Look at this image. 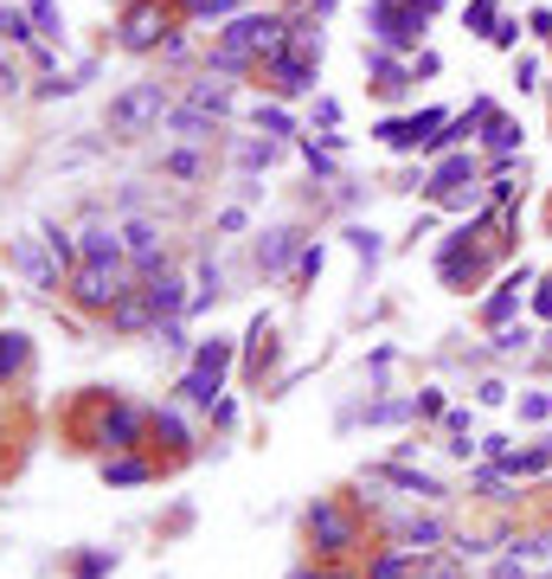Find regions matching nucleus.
Listing matches in <instances>:
<instances>
[{
    "instance_id": "nucleus-18",
    "label": "nucleus",
    "mask_w": 552,
    "mask_h": 579,
    "mask_svg": "<svg viewBox=\"0 0 552 579\" xmlns=\"http://www.w3.org/2000/svg\"><path fill=\"white\" fill-rule=\"evenodd\" d=\"M104 322H110V335H154V303H148L142 283H136V290H122Z\"/></svg>"
},
{
    "instance_id": "nucleus-8",
    "label": "nucleus",
    "mask_w": 552,
    "mask_h": 579,
    "mask_svg": "<svg viewBox=\"0 0 552 579\" xmlns=\"http://www.w3.org/2000/svg\"><path fill=\"white\" fill-rule=\"evenodd\" d=\"M7 270L26 283V290H39V297H52V290H65V265L52 258V245H45V232H20L13 245H7Z\"/></svg>"
},
{
    "instance_id": "nucleus-32",
    "label": "nucleus",
    "mask_w": 552,
    "mask_h": 579,
    "mask_svg": "<svg viewBox=\"0 0 552 579\" xmlns=\"http://www.w3.org/2000/svg\"><path fill=\"white\" fill-rule=\"evenodd\" d=\"M481 129H488L481 142H488V149H495V154H515V149H520V136H527V129H520L515 116H488Z\"/></svg>"
},
{
    "instance_id": "nucleus-31",
    "label": "nucleus",
    "mask_w": 552,
    "mask_h": 579,
    "mask_svg": "<svg viewBox=\"0 0 552 579\" xmlns=\"http://www.w3.org/2000/svg\"><path fill=\"white\" fill-rule=\"evenodd\" d=\"M527 347H540V335H533L527 322H508V329H488V354H527Z\"/></svg>"
},
{
    "instance_id": "nucleus-56",
    "label": "nucleus",
    "mask_w": 552,
    "mask_h": 579,
    "mask_svg": "<svg viewBox=\"0 0 552 579\" xmlns=\"http://www.w3.org/2000/svg\"><path fill=\"white\" fill-rule=\"evenodd\" d=\"M213 425H219V431H231V425H238V399H219V406H213Z\"/></svg>"
},
{
    "instance_id": "nucleus-24",
    "label": "nucleus",
    "mask_w": 552,
    "mask_h": 579,
    "mask_svg": "<svg viewBox=\"0 0 552 579\" xmlns=\"http://www.w3.org/2000/svg\"><path fill=\"white\" fill-rule=\"evenodd\" d=\"M411 567H418V554L392 547V540H372L367 560H360V579H411Z\"/></svg>"
},
{
    "instance_id": "nucleus-9",
    "label": "nucleus",
    "mask_w": 552,
    "mask_h": 579,
    "mask_svg": "<svg viewBox=\"0 0 552 579\" xmlns=\"http://www.w3.org/2000/svg\"><path fill=\"white\" fill-rule=\"evenodd\" d=\"M122 258L136 265V277H161L167 265V232H161V219H148V213H129L122 219Z\"/></svg>"
},
{
    "instance_id": "nucleus-47",
    "label": "nucleus",
    "mask_w": 552,
    "mask_h": 579,
    "mask_svg": "<svg viewBox=\"0 0 552 579\" xmlns=\"http://www.w3.org/2000/svg\"><path fill=\"white\" fill-rule=\"evenodd\" d=\"M488 579H533V567H527L520 554H508V547H501V554H495V567H488Z\"/></svg>"
},
{
    "instance_id": "nucleus-35",
    "label": "nucleus",
    "mask_w": 552,
    "mask_h": 579,
    "mask_svg": "<svg viewBox=\"0 0 552 579\" xmlns=\"http://www.w3.org/2000/svg\"><path fill=\"white\" fill-rule=\"evenodd\" d=\"M411 579H469V567H463V560L443 547V554H431V560H418V567H411Z\"/></svg>"
},
{
    "instance_id": "nucleus-27",
    "label": "nucleus",
    "mask_w": 552,
    "mask_h": 579,
    "mask_svg": "<svg viewBox=\"0 0 552 579\" xmlns=\"http://www.w3.org/2000/svg\"><path fill=\"white\" fill-rule=\"evenodd\" d=\"M167 136H181V142H206V136H219V122L213 116H199V110H186V104H174L167 110V122H161Z\"/></svg>"
},
{
    "instance_id": "nucleus-58",
    "label": "nucleus",
    "mask_w": 552,
    "mask_h": 579,
    "mask_svg": "<svg viewBox=\"0 0 552 579\" xmlns=\"http://www.w3.org/2000/svg\"><path fill=\"white\" fill-rule=\"evenodd\" d=\"M527 26H533V33H546V39H552V7H533V13H527Z\"/></svg>"
},
{
    "instance_id": "nucleus-7",
    "label": "nucleus",
    "mask_w": 552,
    "mask_h": 579,
    "mask_svg": "<svg viewBox=\"0 0 552 579\" xmlns=\"http://www.w3.org/2000/svg\"><path fill=\"white\" fill-rule=\"evenodd\" d=\"M174 26H181L174 0H129L122 20H116V45H122V52H161Z\"/></svg>"
},
{
    "instance_id": "nucleus-20",
    "label": "nucleus",
    "mask_w": 552,
    "mask_h": 579,
    "mask_svg": "<svg viewBox=\"0 0 552 579\" xmlns=\"http://www.w3.org/2000/svg\"><path fill=\"white\" fill-rule=\"evenodd\" d=\"M302 245H309V238H302L295 226H270L258 238V270H263V277H283V270L295 265V251H302Z\"/></svg>"
},
{
    "instance_id": "nucleus-5",
    "label": "nucleus",
    "mask_w": 552,
    "mask_h": 579,
    "mask_svg": "<svg viewBox=\"0 0 552 579\" xmlns=\"http://www.w3.org/2000/svg\"><path fill=\"white\" fill-rule=\"evenodd\" d=\"M443 13V0H372L367 7V33L372 45H386V52H418V39L424 26Z\"/></svg>"
},
{
    "instance_id": "nucleus-3",
    "label": "nucleus",
    "mask_w": 552,
    "mask_h": 579,
    "mask_svg": "<svg viewBox=\"0 0 552 579\" xmlns=\"http://www.w3.org/2000/svg\"><path fill=\"white\" fill-rule=\"evenodd\" d=\"M238 367V342L231 335H199L193 354H186V374L174 380V399L193 406V412H213L225 399V374Z\"/></svg>"
},
{
    "instance_id": "nucleus-42",
    "label": "nucleus",
    "mask_w": 552,
    "mask_h": 579,
    "mask_svg": "<svg viewBox=\"0 0 552 579\" xmlns=\"http://www.w3.org/2000/svg\"><path fill=\"white\" fill-rule=\"evenodd\" d=\"M322 258H328L322 245H302V251H295V265H290V277H295V283H315V277H322Z\"/></svg>"
},
{
    "instance_id": "nucleus-38",
    "label": "nucleus",
    "mask_w": 552,
    "mask_h": 579,
    "mask_svg": "<svg viewBox=\"0 0 552 579\" xmlns=\"http://www.w3.org/2000/svg\"><path fill=\"white\" fill-rule=\"evenodd\" d=\"M39 232H45V245H52V258L65 265V277H72V270H77V232H65V226H39Z\"/></svg>"
},
{
    "instance_id": "nucleus-39",
    "label": "nucleus",
    "mask_w": 552,
    "mask_h": 579,
    "mask_svg": "<svg viewBox=\"0 0 552 579\" xmlns=\"http://www.w3.org/2000/svg\"><path fill=\"white\" fill-rule=\"evenodd\" d=\"M258 136H277V142H283V136H295V116L283 110V104H258Z\"/></svg>"
},
{
    "instance_id": "nucleus-6",
    "label": "nucleus",
    "mask_w": 552,
    "mask_h": 579,
    "mask_svg": "<svg viewBox=\"0 0 552 579\" xmlns=\"http://www.w3.org/2000/svg\"><path fill=\"white\" fill-rule=\"evenodd\" d=\"M136 283H142L136 265H129V258H110V265H77L72 277H65V297H72L84 315H110V303L122 290H136Z\"/></svg>"
},
{
    "instance_id": "nucleus-12",
    "label": "nucleus",
    "mask_w": 552,
    "mask_h": 579,
    "mask_svg": "<svg viewBox=\"0 0 552 579\" xmlns=\"http://www.w3.org/2000/svg\"><path fill=\"white\" fill-rule=\"evenodd\" d=\"M527 290H533V270L520 265L508 283H495V290L481 297V309H476L481 329H508V322H520V303H527Z\"/></svg>"
},
{
    "instance_id": "nucleus-13",
    "label": "nucleus",
    "mask_w": 552,
    "mask_h": 579,
    "mask_svg": "<svg viewBox=\"0 0 552 579\" xmlns=\"http://www.w3.org/2000/svg\"><path fill=\"white\" fill-rule=\"evenodd\" d=\"M481 270H488V251H469V226L450 232V245L437 251V277L450 290H463V283H476Z\"/></svg>"
},
{
    "instance_id": "nucleus-60",
    "label": "nucleus",
    "mask_w": 552,
    "mask_h": 579,
    "mask_svg": "<svg viewBox=\"0 0 552 579\" xmlns=\"http://www.w3.org/2000/svg\"><path fill=\"white\" fill-rule=\"evenodd\" d=\"M0 444H7V412H0Z\"/></svg>"
},
{
    "instance_id": "nucleus-55",
    "label": "nucleus",
    "mask_w": 552,
    "mask_h": 579,
    "mask_svg": "<svg viewBox=\"0 0 552 579\" xmlns=\"http://www.w3.org/2000/svg\"><path fill=\"white\" fill-rule=\"evenodd\" d=\"M251 226V213H245V206H225L219 213V232H245Z\"/></svg>"
},
{
    "instance_id": "nucleus-57",
    "label": "nucleus",
    "mask_w": 552,
    "mask_h": 579,
    "mask_svg": "<svg viewBox=\"0 0 552 579\" xmlns=\"http://www.w3.org/2000/svg\"><path fill=\"white\" fill-rule=\"evenodd\" d=\"M533 77H540V65H533V58H515V84L520 90H533Z\"/></svg>"
},
{
    "instance_id": "nucleus-21",
    "label": "nucleus",
    "mask_w": 552,
    "mask_h": 579,
    "mask_svg": "<svg viewBox=\"0 0 552 579\" xmlns=\"http://www.w3.org/2000/svg\"><path fill=\"white\" fill-rule=\"evenodd\" d=\"M367 77H372V90H379V97H405L411 65L399 58V52H386V45H367Z\"/></svg>"
},
{
    "instance_id": "nucleus-36",
    "label": "nucleus",
    "mask_w": 552,
    "mask_h": 579,
    "mask_svg": "<svg viewBox=\"0 0 552 579\" xmlns=\"http://www.w3.org/2000/svg\"><path fill=\"white\" fill-rule=\"evenodd\" d=\"M360 419H367V425H411V419H418V406H411V399H372Z\"/></svg>"
},
{
    "instance_id": "nucleus-22",
    "label": "nucleus",
    "mask_w": 552,
    "mask_h": 579,
    "mask_svg": "<svg viewBox=\"0 0 552 579\" xmlns=\"http://www.w3.org/2000/svg\"><path fill=\"white\" fill-rule=\"evenodd\" d=\"M33 374V335L26 329H0V393L13 380H26Z\"/></svg>"
},
{
    "instance_id": "nucleus-52",
    "label": "nucleus",
    "mask_w": 552,
    "mask_h": 579,
    "mask_svg": "<svg viewBox=\"0 0 552 579\" xmlns=\"http://www.w3.org/2000/svg\"><path fill=\"white\" fill-rule=\"evenodd\" d=\"M527 303H533V315H540V322H552V277H540V283H533V297H527Z\"/></svg>"
},
{
    "instance_id": "nucleus-59",
    "label": "nucleus",
    "mask_w": 552,
    "mask_h": 579,
    "mask_svg": "<svg viewBox=\"0 0 552 579\" xmlns=\"http://www.w3.org/2000/svg\"><path fill=\"white\" fill-rule=\"evenodd\" d=\"M540 354H546V361H552V329H546V335H540Z\"/></svg>"
},
{
    "instance_id": "nucleus-54",
    "label": "nucleus",
    "mask_w": 552,
    "mask_h": 579,
    "mask_svg": "<svg viewBox=\"0 0 552 579\" xmlns=\"http://www.w3.org/2000/svg\"><path fill=\"white\" fill-rule=\"evenodd\" d=\"M437 72H443L437 52H418V58H411V77H437Z\"/></svg>"
},
{
    "instance_id": "nucleus-1",
    "label": "nucleus",
    "mask_w": 552,
    "mask_h": 579,
    "mask_svg": "<svg viewBox=\"0 0 552 579\" xmlns=\"http://www.w3.org/2000/svg\"><path fill=\"white\" fill-rule=\"evenodd\" d=\"M302 540H309V560L347 567V560H367L372 522L347 496H315L309 508H302Z\"/></svg>"
},
{
    "instance_id": "nucleus-41",
    "label": "nucleus",
    "mask_w": 552,
    "mask_h": 579,
    "mask_svg": "<svg viewBox=\"0 0 552 579\" xmlns=\"http://www.w3.org/2000/svg\"><path fill=\"white\" fill-rule=\"evenodd\" d=\"M154 342L167 347V354H193V342H186V315H174V322H154Z\"/></svg>"
},
{
    "instance_id": "nucleus-44",
    "label": "nucleus",
    "mask_w": 552,
    "mask_h": 579,
    "mask_svg": "<svg viewBox=\"0 0 552 579\" xmlns=\"http://www.w3.org/2000/svg\"><path fill=\"white\" fill-rule=\"evenodd\" d=\"M437 425H443V438H476V412L469 406H450Z\"/></svg>"
},
{
    "instance_id": "nucleus-45",
    "label": "nucleus",
    "mask_w": 552,
    "mask_h": 579,
    "mask_svg": "<svg viewBox=\"0 0 552 579\" xmlns=\"http://www.w3.org/2000/svg\"><path fill=\"white\" fill-rule=\"evenodd\" d=\"M302 161H309V174H322V181L340 174V168H334V149H322V142H302Z\"/></svg>"
},
{
    "instance_id": "nucleus-49",
    "label": "nucleus",
    "mask_w": 552,
    "mask_h": 579,
    "mask_svg": "<svg viewBox=\"0 0 552 579\" xmlns=\"http://www.w3.org/2000/svg\"><path fill=\"white\" fill-rule=\"evenodd\" d=\"M411 406H418V419H443L450 406H443V386H424V393H411Z\"/></svg>"
},
{
    "instance_id": "nucleus-19",
    "label": "nucleus",
    "mask_w": 552,
    "mask_h": 579,
    "mask_svg": "<svg viewBox=\"0 0 552 579\" xmlns=\"http://www.w3.org/2000/svg\"><path fill=\"white\" fill-rule=\"evenodd\" d=\"M148 303H154V322H174V315H186V303H193V283H186L181 270H161V277H142Z\"/></svg>"
},
{
    "instance_id": "nucleus-14",
    "label": "nucleus",
    "mask_w": 552,
    "mask_h": 579,
    "mask_svg": "<svg viewBox=\"0 0 552 579\" xmlns=\"http://www.w3.org/2000/svg\"><path fill=\"white\" fill-rule=\"evenodd\" d=\"M110 258H122V219L90 213V219L77 226V265H110Z\"/></svg>"
},
{
    "instance_id": "nucleus-16",
    "label": "nucleus",
    "mask_w": 552,
    "mask_h": 579,
    "mask_svg": "<svg viewBox=\"0 0 552 579\" xmlns=\"http://www.w3.org/2000/svg\"><path fill=\"white\" fill-rule=\"evenodd\" d=\"M181 104H186V110H199V116H213V122H225V116H231V104H238V90H231V77L199 72L181 90Z\"/></svg>"
},
{
    "instance_id": "nucleus-26",
    "label": "nucleus",
    "mask_w": 552,
    "mask_h": 579,
    "mask_svg": "<svg viewBox=\"0 0 552 579\" xmlns=\"http://www.w3.org/2000/svg\"><path fill=\"white\" fill-rule=\"evenodd\" d=\"M469 490H476L481 502H495V508H515L520 502V483L508 470H495V463H476V470H469Z\"/></svg>"
},
{
    "instance_id": "nucleus-10",
    "label": "nucleus",
    "mask_w": 552,
    "mask_h": 579,
    "mask_svg": "<svg viewBox=\"0 0 552 579\" xmlns=\"http://www.w3.org/2000/svg\"><path fill=\"white\" fill-rule=\"evenodd\" d=\"M148 444L161 451V463H186V458H193V425H186L181 399L148 406Z\"/></svg>"
},
{
    "instance_id": "nucleus-53",
    "label": "nucleus",
    "mask_w": 552,
    "mask_h": 579,
    "mask_svg": "<svg viewBox=\"0 0 552 579\" xmlns=\"http://www.w3.org/2000/svg\"><path fill=\"white\" fill-rule=\"evenodd\" d=\"M488 45H501V52H515V45H520V20H501V26L488 33Z\"/></svg>"
},
{
    "instance_id": "nucleus-30",
    "label": "nucleus",
    "mask_w": 552,
    "mask_h": 579,
    "mask_svg": "<svg viewBox=\"0 0 552 579\" xmlns=\"http://www.w3.org/2000/svg\"><path fill=\"white\" fill-rule=\"evenodd\" d=\"M161 174H167V181H199V174H206V154L193 149V142H186V149H161Z\"/></svg>"
},
{
    "instance_id": "nucleus-17",
    "label": "nucleus",
    "mask_w": 552,
    "mask_h": 579,
    "mask_svg": "<svg viewBox=\"0 0 552 579\" xmlns=\"http://www.w3.org/2000/svg\"><path fill=\"white\" fill-rule=\"evenodd\" d=\"M238 367H245L251 386H263V367H277V322H270V315H251L245 347H238Z\"/></svg>"
},
{
    "instance_id": "nucleus-51",
    "label": "nucleus",
    "mask_w": 552,
    "mask_h": 579,
    "mask_svg": "<svg viewBox=\"0 0 552 579\" xmlns=\"http://www.w3.org/2000/svg\"><path fill=\"white\" fill-rule=\"evenodd\" d=\"M520 419H527V425H546V419H552L546 393H520Z\"/></svg>"
},
{
    "instance_id": "nucleus-15",
    "label": "nucleus",
    "mask_w": 552,
    "mask_h": 579,
    "mask_svg": "<svg viewBox=\"0 0 552 579\" xmlns=\"http://www.w3.org/2000/svg\"><path fill=\"white\" fill-rule=\"evenodd\" d=\"M315 72H322V58H302V52H290V45L263 65V77H270L277 97H302V90H315Z\"/></svg>"
},
{
    "instance_id": "nucleus-28",
    "label": "nucleus",
    "mask_w": 552,
    "mask_h": 579,
    "mask_svg": "<svg viewBox=\"0 0 552 579\" xmlns=\"http://www.w3.org/2000/svg\"><path fill=\"white\" fill-rule=\"evenodd\" d=\"M219 297H225V270L213 265V258H199V277H193V303H186V315H206Z\"/></svg>"
},
{
    "instance_id": "nucleus-23",
    "label": "nucleus",
    "mask_w": 552,
    "mask_h": 579,
    "mask_svg": "<svg viewBox=\"0 0 552 579\" xmlns=\"http://www.w3.org/2000/svg\"><path fill=\"white\" fill-rule=\"evenodd\" d=\"M283 154V142L277 136H238L231 142V168L245 174V181H258V174H270V161Z\"/></svg>"
},
{
    "instance_id": "nucleus-34",
    "label": "nucleus",
    "mask_w": 552,
    "mask_h": 579,
    "mask_svg": "<svg viewBox=\"0 0 552 579\" xmlns=\"http://www.w3.org/2000/svg\"><path fill=\"white\" fill-rule=\"evenodd\" d=\"M110 573H116V554H110V547H84V554L72 560V579H110Z\"/></svg>"
},
{
    "instance_id": "nucleus-46",
    "label": "nucleus",
    "mask_w": 552,
    "mask_h": 579,
    "mask_svg": "<svg viewBox=\"0 0 552 579\" xmlns=\"http://www.w3.org/2000/svg\"><path fill=\"white\" fill-rule=\"evenodd\" d=\"M161 58H167V65H186V58H193V33H186V20L174 26V33H167V45H161Z\"/></svg>"
},
{
    "instance_id": "nucleus-37",
    "label": "nucleus",
    "mask_w": 552,
    "mask_h": 579,
    "mask_svg": "<svg viewBox=\"0 0 552 579\" xmlns=\"http://www.w3.org/2000/svg\"><path fill=\"white\" fill-rule=\"evenodd\" d=\"M508 554H520L527 567H546L552 560V528H540V535H515L508 540Z\"/></svg>"
},
{
    "instance_id": "nucleus-43",
    "label": "nucleus",
    "mask_w": 552,
    "mask_h": 579,
    "mask_svg": "<svg viewBox=\"0 0 552 579\" xmlns=\"http://www.w3.org/2000/svg\"><path fill=\"white\" fill-rule=\"evenodd\" d=\"M463 20H469V33H495V26H501V13H495V0H469V13H463Z\"/></svg>"
},
{
    "instance_id": "nucleus-11",
    "label": "nucleus",
    "mask_w": 552,
    "mask_h": 579,
    "mask_svg": "<svg viewBox=\"0 0 552 579\" xmlns=\"http://www.w3.org/2000/svg\"><path fill=\"white\" fill-rule=\"evenodd\" d=\"M443 122H450V116H443V110H418V116H386V122H379V129H372V136H379V142H386V149L411 154V149H424V142H431V136H437Z\"/></svg>"
},
{
    "instance_id": "nucleus-48",
    "label": "nucleus",
    "mask_w": 552,
    "mask_h": 579,
    "mask_svg": "<svg viewBox=\"0 0 552 579\" xmlns=\"http://www.w3.org/2000/svg\"><path fill=\"white\" fill-rule=\"evenodd\" d=\"M72 90H77V84H72L65 72H45V77L33 84V97H39V104H52V97H72Z\"/></svg>"
},
{
    "instance_id": "nucleus-50",
    "label": "nucleus",
    "mask_w": 552,
    "mask_h": 579,
    "mask_svg": "<svg viewBox=\"0 0 552 579\" xmlns=\"http://www.w3.org/2000/svg\"><path fill=\"white\" fill-rule=\"evenodd\" d=\"M508 399H515V393H508V380H495V374H488V380H476V406H508Z\"/></svg>"
},
{
    "instance_id": "nucleus-29",
    "label": "nucleus",
    "mask_w": 552,
    "mask_h": 579,
    "mask_svg": "<svg viewBox=\"0 0 552 579\" xmlns=\"http://www.w3.org/2000/svg\"><path fill=\"white\" fill-rule=\"evenodd\" d=\"M39 26L26 7H13V0H0V45H33Z\"/></svg>"
},
{
    "instance_id": "nucleus-33",
    "label": "nucleus",
    "mask_w": 552,
    "mask_h": 579,
    "mask_svg": "<svg viewBox=\"0 0 552 579\" xmlns=\"http://www.w3.org/2000/svg\"><path fill=\"white\" fill-rule=\"evenodd\" d=\"M340 238H347V251H354V258H360L367 270L379 265V258H386V245H379V232H372V226H347Z\"/></svg>"
},
{
    "instance_id": "nucleus-40",
    "label": "nucleus",
    "mask_w": 552,
    "mask_h": 579,
    "mask_svg": "<svg viewBox=\"0 0 552 579\" xmlns=\"http://www.w3.org/2000/svg\"><path fill=\"white\" fill-rule=\"evenodd\" d=\"M26 13H33L39 39H58V33H65V13H58V0H26Z\"/></svg>"
},
{
    "instance_id": "nucleus-25",
    "label": "nucleus",
    "mask_w": 552,
    "mask_h": 579,
    "mask_svg": "<svg viewBox=\"0 0 552 579\" xmlns=\"http://www.w3.org/2000/svg\"><path fill=\"white\" fill-rule=\"evenodd\" d=\"M161 476V463L148 458V451H122V458H104V483L110 490H136V483H154Z\"/></svg>"
},
{
    "instance_id": "nucleus-4",
    "label": "nucleus",
    "mask_w": 552,
    "mask_h": 579,
    "mask_svg": "<svg viewBox=\"0 0 552 579\" xmlns=\"http://www.w3.org/2000/svg\"><path fill=\"white\" fill-rule=\"evenodd\" d=\"M167 110H174L167 84H161V77H142V84L116 90V97H110V110H104V122H110V136H116V142H142V136H154V129L167 122Z\"/></svg>"
},
{
    "instance_id": "nucleus-2",
    "label": "nucleus",
    "mask_w": 552,
    "mask_h": 579,
    "mask_svg": "<svg viewBox=\"0 0 552 579\" xmlns=\"http://www.w3.org/2000/svg\"><path fill=\"white\" fill-rule=\"evenodd\" d=\"M77 438L104 458H122V451H148V406L122 399V393H90L77 406Z\"/></svg>"
}]
</instances>
